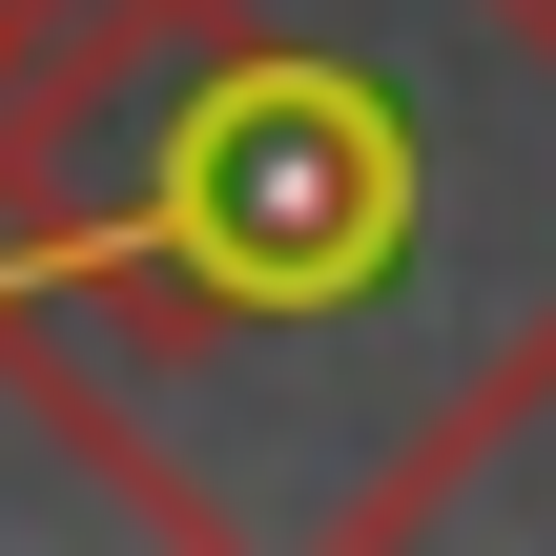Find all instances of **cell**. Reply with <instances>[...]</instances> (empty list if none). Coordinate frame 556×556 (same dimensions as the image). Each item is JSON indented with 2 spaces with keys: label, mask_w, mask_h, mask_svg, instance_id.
Returning <instances> with one entry per match:
<instances>
[{
  "label": "cell",
  "mask_w": 556,
  "mask_h": 556,
  "mask_svg": "<svg viewBox=\"0 0 556 556\" xmlns=\"http://www.w3.org/2000/svg\"><path fill=\"white\" fill-rule=\"evenodd\" d=\"M0 392L186 556H392L556 413V0H0Z\"/></svg>",
  "instance_id": "obj_1"
}]
</instances>
